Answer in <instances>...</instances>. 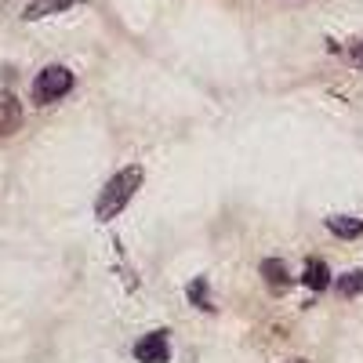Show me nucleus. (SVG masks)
Segmentation results:
<instances>
[{
  "label": "nucleus",
  "instance_id": "obj_7",
  "mask_svg": "<svg viewBox=\"0 0 363 363\" xmlns=\"http://www.w3.org/2000/svg\"><path fill=\"white\" fill-rule=\"evenodd\" d=\"M327 229L335 233L338 240H356V236H363V218H352V215H330V218H327Z\"/></svg>",
  "mask_w": 363,
  "mask_h": 363
},
{
  "label": "nucleus",
  "instance_id": "obj_10",
  "mask_svg": "<svg viewBox=\"0 0 363 363\" xmlns=\"http://www.w3.org/2000/svg\"><path fill=\"white\" fill-rule=\"evenodd\" d=\"M186 294H189V301H193L196 309H203V313L215 309V306H211V298H207V280H203V277H196V280L186 287Z\"/></svg>",
  "mask_w": 363,
  "mask_h": 363
},
{
  "label": "nucleus",
  "instance_id": "obj_6",
  "mask_svg": "<svg viewBox=\"0 0 363 363\" xmlns=\"http://www.w3.org/2000/svg\"><path fill=\"white\" fill-rule=\"evenodd\" d=\"M73 4H80V0H33V4L26 8V15H22V18L37 22V18H48V15H62V11H66V8H73Z\"/></svg>",
  "mask_w": 363,
  "mask_h": 363
},
{
  "label": "nucleus",
  "instance_id": "obj_3",
  "mask_svg": "<svg viewBox=\"0 0 363 363\" xmlns=\"http://www.w3.org/2000/svg\"><path fill=\"white\" fill-rule=\"evenodd\" d=\"M135 359L138 363H171V338L167 330H149L135 342Z\"/></svg>",
  "mask_w": 363,
  "mask_h": 363
},
{
  "label": "nucleus",
  "instance_id": "obj_11",
  "mask_svg": "<svg viewBox=\"0 0 363 363\" xmlns=\"http://www.w3.org/2000/svg\"><path fill=\"white\" fill-rule=\"evenodd\" d=\"M349 58L363 69V40H349Z\"/></svg>",
  "mask_w": 363,
  "mask_h": 363
},
{
  "label": "nucleus",
  "instance_id": "obj_2",
  "mask_svg": "<svg viewBox=\"0 0 363 363\" xmlns=\"http://www.w3.org/2000/svg\"><path fill=\"white\" fill-rule=\"evenodd\" d=\"M73 73L66 66H44L33 80V102L37 106H55L58 99H66L73 91Z\"/></svg>",
  "mask_w": 363,
  "mask_h": 363
},
{
  "label": "nucleus",
  "instance_id": "obj_1",
  "mask_svg": "<svg viewBox=\"0 0 363 363\" xmlns=\"http://www.w3.org/2000/svg\"><path fill=\"white\" fill-rule=\"evenodd\" d=\"M142 167L138 164H131V167H124V171H116L106 186H102V193H99V200H95V218L99 222H113L116 215H124V207L135 200V193L142 189Z\"/></svg>",
  "mask_w": 363,
  "mask_h": 363
},
{
  "label": "nucleus",
  "instance_id": "obj_9",
  "mask_svg": "<svg viewBox=\"0 0 363 363\" xmlns=\"http://www.w3.org/2000/svg\"><path fill=\"white\" fill-rule=\"evenodd\" d=\"M335 287H338L342 298H356V294H363V269H349V272H342V277L335 280Z\"/></svg>",
  "mask_w": 363,
  "mask_h": 363
},
{
  "label": "nucleus",
  "instance_id": "obj_5",
  "mask_svg": "<svg viewBox=\"0 0 363 363\" xmlns=\"http://www.w3.org/2000/svg\"><path fill=\"white\" fill-rule=\"evenodd\" d=\"M301 284H306L309 291H327L330 284V269L323 258H306V272H301Z\"/></svg>",
  "mask_w": 363,
  "mask_h": 363
},
{
  "label": "nucleus",
  "instance_id": "obj_4",
  "mask_svg": "<svg viewBox=\"0 0 363 363\" xmlns=\"http://www.w3.org/2000/svg\"><path fill=\"white\" fill-rule=\"evenodd\" d=\"M262 280L272 287V291H287L294 280H291V272H287V265L280 262V258H265L262 262Z\"/></svg>",
  "mask_w": 363,
  "mask_h": 363
},
{
  "label": "nucleus",
  "instance_id": "obj_12",
  "mask_svg": "<svg viewBox=\"0 0 363 363\" xmlns=\"http://www.w3.org/2000/svg\"><path fill=\"white\" fill-rule=\"evenodd\" d=\"M287 363H309V359H287Z\"/></svg>",
  "mask_w": 363,
  "mask_h": 363
},
{
  "label": "nucleus",
  "instance_id": "obj_8",
  "mask_svg": "<svg viewBox=\"0 0 363 363\" xmlns=\"http://www.w3.org/2000/svg\"><path fill=\"white\" fill-rule=\"evenodd\" d=\"M18 120H22L18 102H15L11 91H4V95H0V135H11L18 128Z\"/></svg>",
  "mask_w": 363,
  "mask_h": 363
}]
</instances>
